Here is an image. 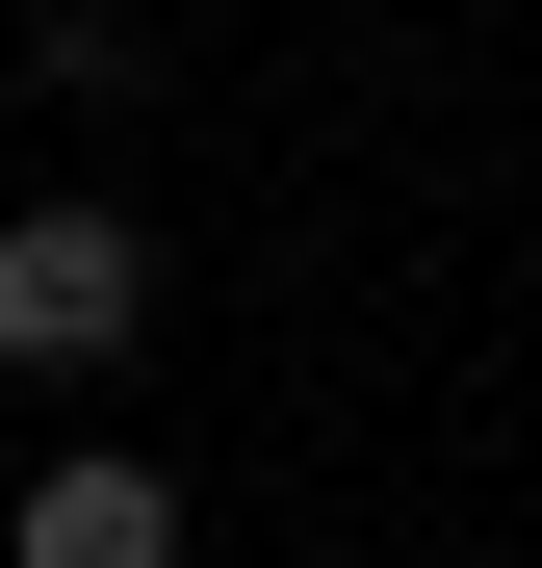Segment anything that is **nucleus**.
<instances>
[{
  "label": "nucleus",
  "instance_id": "f257e3e1",
  "mask_svg": "<svg viewBox=\"0 0 542 568\" xmlns=\"http://www.w3.org/2000/svg\"><path fill=\"white\" fill-rule=\"evenodd\" d=\"M130 311H155V233L130 207H0V362H27V388L130 362Z\"/></svg>",
  "mask_w": 542,
  "mask_h": 568
},
{
  "label": "nucleus",
  "instance_id": "f03ea898",
  "mask_svg": "<svg viewBox=\"0 0 542 568\" xmlns=\"http://www.w3.org/2000/svg\"><path fill=\"white\" fill-rule=\"evenodd\" d=\"M0 568H181V465H130V439H78L27 517H0Z\"/></svg>",
  "mask_w": 542,
  "mask_h": 568
}]
</instances>
